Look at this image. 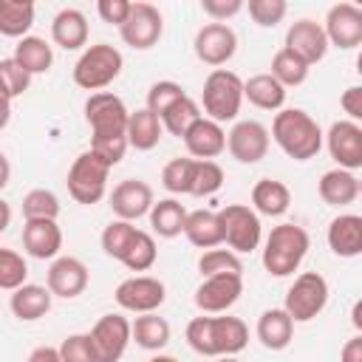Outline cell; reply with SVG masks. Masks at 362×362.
Instances as JSON below:
<instances>
[{
    "mask_svg": "<svg viewBox=\"0 0 362 362\" xmlns=\"http://www.w3.org/2000/svg\"><path fill=\"white\" fill-rule=\"evenodd\" d=\"M187 342L201 356H235L249 342L240 317H195L187 325Z\"/></svg>",
    "mask_w": 362,
    "mask_h": 362,
    "instance_id": "1",
    "label": "cell"
},
{
    "mask_svg": "<svg viewBox=\"0 0 362 362\" xmlns=\"http://www.w3.org/2000/svg\"><path fill=\"white\" fill-rule=\"evenodd\" d=\"M272 139L294 161H308L322 147V130H320L317 119L308 116L300 107H283V110H277V116L272 122Z\"/></svg>",
    "mask_w": 362,
    "mask_h": 362,
    "instance_id": "2",
    "label": "cell"
},
{
    "mask_svg": "<svg viewBox=\"0 0 362 362\" xmlns=\"http://www.w3.org/2000/svg\"><path fill=\"white\" fill-rule=\"evenodd\" d=\"M308 252V232L300 223H277L263 246V269L272 277H288Z\"/></svg>",
    "mask_w": 362,
    "mask_h": 362,
    "instance_id": "3",
    "label": "cell"
},
{
    "mask_svg": "<svg viewBox=\"0 0 362 362\" xmlns=\"http://www.w3.org/2000/svg\"><path fill=\"white\" fill-rule=\"evenodd\" d=\"M240 102H243V79L235 71L226 68H215L206 79H204V90H201V105L206 119L212 122H232L240 113Z\"/></svg>",
    "mask_w": 362,
    "mask_h": 362,
    "instance_id": "4",
    "label": "cell"
},
{
    "mask_svg": "<svg viewBox=\"0 0 362 362\" xmlns=\"http://www.w3.org/2000/svg\"><path fill=\"white\" fill-rule=\"evenodd\" d=\"M122 51L107 45V42H96L90 48L82 51V57L74 65V82L85 90H102L107 88L119 74H122Z\"/></svg>",
    "mask_w": 362,
    "mask_h": 362,
    "instance_id": "5",
    "label": "cell"
},
{
    "mask_svg": "<svg viewBox=\"0 0 362 362\" xmlns=\"http://www.w3.org/2000/svg\"><path fill=\"white\" fill-rule=\"evenodd\" d=\"M107 175H110V167L93 156L90 150L79 153L68 170V192L76 204H85V206H93L105 198L107 192Z\"/></svg>",
    "mask_w": 362,
    "mask_h": 362,
    "instance_id": "6",
    "label": "cell"
},
{
    "mask_svg": "<svg viewBox=\"0 0 362 362\" xmlns=\"http://www.w3.org/2000/svg\"><path fill=\"white\" fill-rule=\"evenodd\" d=\"M328 303V283L320 272H303L294 277L291 288L286 291L283 311L291 317V322H311L317 314H322Z\"/></svg>",
    "mask_w": 362,
    "mask_h": 362,
    "instance_id": "7",
    "label": "cell"
},
{
    "mask_svg": "<svg viewBox=\"0 0 362 362\" xmlns=\"http://www.w3.org/2000/svg\"><path fill=\"white\" fill-rule=\"evenodd\" d=\"M127 116H130V110L110 90H96L85 102V119L90 124V139L127 136Z\"/></svg>",
    "mask_w": 362,
    "mask_h": 362,
    "instance_id": "8",
    "label": "cell"
},
{
    "mask_svg": "<svg viewBox=\"0 0 362 362\" xmlns=\"http://www.w3.org/2000/svg\"><path fill=\"white\" fill-rule=\"evenodd\" d=\"M223 223V243L240 255V252H255L260 243V218L252 206L246 204H226L218 212Z\"/></svg>",
    "mask_w": 362,
    "mask_h": 362,
    "instance_id": "9",
    "label": "cell"
},
{
    "mask_svg": "<svg viewBox=\"0 0 362 362\" xmlns=\"http://www.w3.org/2000/svg\"><path fill=\"white\" fill-rule=\"evenodd\" d=\"M164 31V20L161 11L153 3H133L127 20L119 25V34L124 40V45L136 48V51H147L161 40Z\"/></svg>",
    "mask_w": 362,
    "mask_h": 362,
    "instance_id": "10",
    "label": "cell"
},
{
    "mask_svg": "<svg viewBox=\"0 0 362 362\" xmlns=\"http://www.w3.org/2000/svg\"><path fill=\"white\" fill-rule=\"evenodd\" d=\"M119 308L124 311H133V314H150L156 308H161L164 297H167V288L158 277H150V274H136V277H127L116 286L113 291Z\"/></svg>",
    "mask_w": 362,
    "mask_h": 362,
    "instance_id": "11",
    "label": "cell"
},
{
    "mask_svg": "<svg viewBox=\"0 0 362 362\" xmlns=\"http://www.w3.org/2000/svg\"><path fill=\"white\" fill-rule=\"evenodd\" d=\"M192 48H195V57L204 65L221 68V65H226L235 57V51H238V34L226 23H206V25L198 28V34L192 40Z\"/></svg>",
    "mask_w": 362,
    "mask_h": 362,
    "instance_id": "12",
    "label": "cell"
},
{
    "mask_svg": "<svg viewBox=\"0 0 362 362\" xmlns=\"http://www.w3.org/2000/svg\"><path fill=\"white\" fill-rule=\"evenodd\" d=\"M99 362H119L130 342V320L122 314H105L88 331Z\"/></svg>",
    "mask_w": 362,
    "mask_h": 362,
    "instance_id": "13",
    "label": "cell"
},
{
    "mask_svg": "<svg viewBox=\"0 0 362 362\" xmlns=\"http://www.w3.org/2000/svg\"><path fill=\"white\" fill-rule=\"evenodd\" d=\"M325 40L342 51H351L362 42V8L354 3H337L325 14Z\"/></svg>",
    "mask_w": 362,
    "mask_h": 362,
    "instance_id": "14",
    "label": "cell"
},
{
    "mask_svg": "<svg viewBox=\"0 0 362 362\" xmlns=\"http://www.w3.org/2000/svg\"><path fill=\"white\" fill-rule=\"evenodd\" d=\"M325 144L339 170L354 173L362 167V127L356 122H351V119L334 122L325 133Z\"/></svg>",
    "mask_w": 362,
    "mask_h": 362,
    "instance_id": "15",
    "label": "cell"
},
{
    "mask_svg": "<svg viewBox=\"0 0 362 362\" xmlns=\"http://www.w3.org/2000/svg\"><path fill=\"white\" fill-rule=\"evenodd\" d=\"M243 294V274H212L195 288V305L204 314H221L232 308Z\"/></svg>",
    "mask_w": 362,
    "mask_h": 362,
    "instance_id": "16",
    "label": "cell"
},
{
    "mask_svg": "<svg viewBox=\"0 0 362 362\" xmlns=\"http://www.w3.org/2000/svg\"><path fill=\"white\" fill-rule=\"evenodd\" d=\"M226 150L240 164H257L269 153V130L255 119L238 122L226 133Z\"/></svg>",
    "mask_w": 362,
    "mask_h": 362,
    "instance_id": "17",
    "label": "cell"
},
{
    "mask_svg": "<svg viewBox=\"0 0 362 362\" xmlns=\"http://www.w3.org/2000/svg\"><path fill=\"white\" fill-rule=\"evenodd\" d=\"M283 48L291 51L294 57H300L311 68L314 62H320L328 54V40H325V31H322V25L317 20L303 17V20H297V23L288 25L286 45Z\"/></svg>",
    "mask_w": 362,
    "mask_h": 362,
    "instance_id": "18",
    "label": "cell"
},
{
    "mask_svg": "<svg viewBox=\"0 0 362 362\" xmlns=\"http://www.w3.org/2000/svg\"><path fill=\"white\" fill-rule=\"evenodd\" d=\"M153 204L156 201H153L150 184L147 181H139V178H124L110 192V209H113V215L119 221H130L133 223L136 218L147 215Z\"/></svg>",
    "mask_w": 362,
    "mask_h": 362,
    "instance_id": "19",
    "label": "cell"
},
{
    "mask_svg": "<svg viewBox=\"0 0 362 362\" xmlns=\"http://www.w3.org/2000/svg\"><path fill=\"white\" fill-rule=\"evenodd\" d=\"M45 288L54 297H62V300L79 297L88 288V266L79 257H71V255L54 257V263L48 269V286Z\"/></svg>",
    "mask_w": 362,
    "mask_h": 362,
    "instance_id": "20",
    "label": "cell"
},
{
    "mask_svg": "<svg viewBox=\"0 0 362 362\" xmlns=\"http://www.w3.org/2000/svg\"><path fill=\"white\" fill-rule=\"evenodd\" d=\"M184 144H187V153L198 161H212L215 156H221L226 150V133L218 122L201 116L187 133H184Z\"/></svg>",
    "mask_w": 362,
    "mask_h": 362,
    "instance_id": "21",
    "label": "cell"
},
{
    "mask_svg": "<svg viewBox=\"0 0 362 362\" xmlns=\"http://www.w3.org/2000/svg\"><path fill=\"white\" fill-rule=\"evenodd\" d=\"M23 246L37 260L57 257L59 249H62V229H59V223L57 221H45V218L25 221V226H23Z\"/></svg>",
    "mask_w": 362,
    "mask_h": 362,
    "instance_id": "22",
    "label": "cell"
},
{
    "mask_svg": "<svg viewBox=\"0 0 362 362\" xmlns=\"http://www.w3.org/2000/svg\"><path fill=\"white\" fill-rule=\"evenodd\" d=\"M328 246L337 257H356L362 255V218L354 212L337 215L328 223Z\"/></svg>",
    "mask_w": 362,
    "mask_h": 362,
    "instance_id": "23",
    "label": "cell"
},
{
    "mask_svg": "<svg viewBox=\"0 0 362 362\" xmlns=\"http://www.w3.org/2000/svg\"><path fill=\"white\" fill-rule=\"evenodd\" d=\"M317 192L328 206H348L359 198V178L351 170L334 167V170L322 173L320 184H317Z\"/></svg>",
    "mask_w": 362,
    "mask_h": 362,
    "instance_id": "24",
    "label": "cell"
},
{
    "mask_svg": "<svg viewBox=\"0 0 362 362\" xmlns=\"http://www.w3.org/2000/svg\"><path fill=\"white\" fill-rule=\"evenodd\" d=\"M184 235L198 249H215V246L223 243V223H221L218 212H212V209H195V212H187Z\"/></svg>",
    "mask_w": 362,
    "mask_h": 362,
    "instance_id": "25",
    "label": "cell"
},
{
    "mask_svg": "<svg viewBox=\"0 0 362 362\" xmlns=\"http://www.w3.org/2000/svg\"><path fill=\"white\" fill-rule=\"evenodd\" d=\"M51 300H54V294L45 286L23 283L20 288L11 291V314L23 322H34L51 311Z\"/></svg>",
    "mask_w": 362,
    "mask_h": 362,
    "instance_id": "26",
    "label": "cell"
},
{
    "mask_svg": "<svg viewBox=\"0 0 362 362\" xmlns=\"http://www.w3.org/2000/svg\"><path fill=\"white\" fill-rule=\"evenodd\" d=\"M51 40L65 48V51H76L88 42V20L79 8H62L57 11V17L51 20Z\"/></svg>",
    "mask_w": 362,
    "mask_h": 362,
    "instance_id": "27",
    "label": "cell"
},
{
    "mask_svg": "<svg viewBox=\"0 0 362 362\" xmlns=\"http://www.w3.org/2000/svg\"><path fill=\"white\" fill-rule=\"evenodd\" d=\"M291 337H294V322L283 308H269L257 317V339L263 348L283 351L288 348Z\"/></svg>",
    "mask_w": 362,
    "mask_h": 362,
    "instance_id": "28",
    "label": "cell"
},
{
    "mask_svg": "<svg viewBox=\"0 0 362 362\" xmlns=\"http://www.w3.org/2000/svg\"><path fill=\"white\" fill-rule=\"evenodd\" d=\"M252 206L260 215L280 218L291 206V189L283 181H277V178H260L252 187Z\"/></svg>",
    "mask_w": 362,
    "mask_h": 362,
    "instance_id": "29",
    "label": "cell"
},
{
    "mask_svg": "<svg viewBox=\"0 0 362 362\" xmlns=\"http://www.w3.org/2000/svg\"><path fill=\"white\" fill-rule=\"evenodd\" d=\"M164 136V127H161V119L156 113H150L147 107H139V110H130L127 116V147H136V150H153Z\"/></svg>",
    "mask_w": 362,
    "mask_h": 362,
    "instance_id": "30",
    "label": "cell"
},
{
    "mask_svg": "<svg viewBox=\"0 0 362 362\" xmlns=\"http://www.w3.org/2000/svg\"><path fill=\"white\" fill-rule=\"evenodd\" d=\"M243 99L260 110H280L286 102V88L272 74H255L243 82Z\"/></svg>",
    "mask_w": 362,
    "mask_h": 362,
    "instance_id": "31",
    "label": "cell"
},
{
    "mask_svg": "<svg viewBox=\"0 0 362 362\" xmlns=\"http://www.w3.org/2000/svg\"><path fill=\"white\" fill-rule=\"evenodd\" d=\"M130 339H136V345L144 351H161L170 342V322L156 311L139 314L130 322Z\"/></svg>",
    "mask_w": 362,
    "mask_h": 362,
    "instance_id": "32",
    "label": "cell"
},
{
    "mask_svg": "<svg viewBox=\"0 0 362 362\" xmlns=\"http://www.w3.org/2000/svg\"><path fill=\"white\" fill-rule=\"evenodd\" d=\"M14 62L25 71V74H45L54 62V51L42 37H23L14 45Z\"/></svg>",
    "mask_w": 362,
    "mask_h": 362,
    "instance_id": "33",
    "label": "cell"
},
{
    "mask_svg": "<svg viewBox=\"0 0 362 362\" xmlns=\"http://www.w3.org/2000/svg\"><path fill=\"white\" fill-rule=\"evenodd\" d=\"M184 223H187V209L181 201L175 198H164L158 204L150 206V226L158 238H175L184 232Z\"/></svg>",
    "mask_w": 362,
    "mask_h": 362,
    "instance_id": "34",
    "label": "cell"
},
{
    "mask_svg": "<svg viewBox=\"0 0 362 362\" xmlns=\"http://www.w3.org/2000/svg\"><path fill=\"white\" fill-rule=\"evenodd\" d=\"M34 25V3L31 0H0V34L3 37H28Z\"/></svg>",
    "mask_w": 362,
    "mask_h": 362,
    "instance_id": "35",
    "label": "cell"
},
{
    "mask_svg": "<svg viewBox=\"0 0 362 362\" xmlns=\"http://www.w3.org/2000/svg\"><path fill=\"white\" fill-rule=\"evenodd\" d=\"M198 119H201V107H198V102L189 99V96L184 93L178 102H173V105L161 113V127H164L170 136L184 139V133H187Z\"/></svg>",
    "mask_w": 362,
    "mask_h": 362,
    "instance_id": "36",
    "label": "cell"
},
{
    "mask_svg": "<svg viewBox=\"0 0 362 362\" xmlns=\"http://www.w3.org/2000/svg\"><path fill=\"white\" fill-rule=\"evenodd\" d=\"M156 257H158V249H156L153 235L144 232V229H136V235L130 238V243H127V249H124L119 263H124L130 272H147L156 263Z\"/></svg>",
    "mask_w": 362,
    "mask_h": 362,
    "instance_id": "37",
    "label": "cell"
},
{
    "mask_svg": "<svg viewBox=\"0 0 362 362\" xmlns=\"http://www.w3.org/2000/svg\"><path fill=\"white\" fill-rule=\"evenodd\" d=\"M283 88H297V85H303L305 79H308V65L300 59V57H294L291 51H286V48H280L274 57H272V71H269Z\"/></svg>",
    "mask_w": 362,
    "mask_h": 362,
    "instance_id": "38",
    "label": "cell"
},
{
    "mask_svg": "<svg viewBox=\"0 0 362 362\" xmlns=\"http://www.w3.org/2000/svg\"><path fill=\"white\" fill-rule=\"evenodd\" d=\"M192 173H195V158H173L161 170V184L173 195H189Z\"/></svg>",
    "mask_w": 362,
    "mask_h": 362,
    "instance_id": "39",
    "label": "cell"
},
{
    "mask_svg": "<svg viewBox=\"0 0 362 362\" xmlns=\"http://www.w3.org/2000/svg\"><path fill=\"white\" fill-rule=\"evenodd\" d=\"M198 272L204 277L212 274H243V263L232 249H206L198 260Z\"/></svg>",
    "mask_w": 362,
    "mask_h": 362,
    "instance_id": "40",
    "label": "cell"
},
{
    "mask_svg": "<svg viewBox=\"0 0 362 362\" xmlns=\"http://www.w3.org/2000/svg\"><path fill=\"white\" fill-rule=\"evenodd\" d=\"M23 215H25V221H37V218L57 221V215H59V198L51 189L37 187V189L25 192V198H23Z\"/></svg>",
    "mask_w": 362,
    "mask_h": 362,
    "instance_id": "41",
    "label": "cell"
},
{
    "mask_svg": "<svg viewBox=\"0 0 362 362\" xmlns=\"http://www.w3.org/2000/svg\"><path fill=\"white\" fill-rule=\"evenodd\" d=\"M25 277H28V263L23 260V255L0 246V288L14 291L25 283Z\"/></svg>",
    "mask_w": 362,
    "mask_h": 362,
    "instance_id": "42",
    "label": "cell"
},
{
    "mask_svg": "<svg viewBox=\"0 0 362 362\" xmlns=\"http://www.w3.org/2000/svg\"><path fill=\"white\" fill-rule=\"evenodd\" d=\"M223 184V170L218 161H198L195 158V173H192V187H189V195L195 198H204V195H212L218 192Z\"/></svg>",
    "mask_w": 362,
    "mask_h": 362,
    "instance_id": "43",
    "label": "cell"
},
{
    "mask_svg": "<svg viewBox=\"0 0 362 362\" xmlns=\"http://www.w3.org/2000/svg\"><path fill=\"white\" fill-rule=\"evenodd\" d=\"M133 235H136V226L130 221H119V218L110 221L105 226V232H102V249H105V255L113 257V260H122V255H124V249H127V243H130Z\"/></svg>",
    "mask_w": 362,
    "mask_h": 362,
    "instance_id": "44",
    "label": "cell"
},
{
    "mask_svg": "<svg viewBox=\"0 0 362 362\" xmlns=\"http://www.w3.org/2000/svg\"><path fill=\"white\" fill-rule=\"evenodd\" d=\"M28 85H31V74H25L14 62V57L0 59V96L17 99V96H23L28 90Z\"/></svg>",
    "mask_w": 362,
    "mask_h": 362,
    "instance_id": "45",
    "label": "cell"
},
{
    "mask_svg": "<svg viewBox=\"0 0 362 362\" xmlns=\"http://www.w3.org/2000/svg\"><path fill=\"white\" fill-rule=\"evenodd\" d=\"M181 96H184V88H181L178 82H173V79L153 82V85H150V90H147V110H150V113H156V116L161 119V113H164L173 102H178Z\"/></svg>",
    "mask_w": 362,
    "mask_h": 362,
    "instance_id": "46",
    "label": "cell"
},
{
    "mask_svg": "<svg viewBox=\"0 0 362 362\" xmlns=\"http://www.w3.org/2000/svg\"><path fill=\"white\" fill-rule=\"evenodd\" d=\"M57 351H59V359L62 362H99L96 359V351H93V342H90L88 334H71V337H65Z\"/></svg>",
    "mask_w": 362,
    "mask_h": 362,
    "instance_id": "47",
    "label": "cell"
},
{
    "mask_svg": "<svg viewBox=\"0 0 362 362\" xmlns=\"http://www.w3.org/2000/svg\"><path fill=\"white\" fill-rule=\"evenodd\" d=\"M246 8H249V17L263 28H274L288 11L286 0H249Z\"/></svg>",
    "mask_w": 362,
    "mask_h": 362,
    "instance_id": "48",
    "label": "cell"
},
{
    "mask_svg": "<svg viewBox=\"0 0 362 362\" xmlns=\"http://www.w3.org/2000/svg\"><path fill=\"white\" fill-rule=\"evenodd\" d=\"M130 0H99L96 3V11H99V17L105 20V23H110V25H122L124 20H127V14H130Z\"/></svg>",
    "mask_w": 362,
    "mask_h": 362,
    "instance_id": "49",
    "label": "cell"
},
{
    "mask_svg": "<svg viewBox=\"0 0 362 362\" xmlns=\"http://www.w3.org/2000/svg\"><path fill=\"white\" fill-rule=\"evenodd\" d=\"M201 8L206 17H212V23H223L235 17L243 8V3L240 0H201Z\"/></svg>",
    "mask_w": 362,
    "mask_h": 362,
    "instance_id": "50",
    "label": "cell"
},
{
    "mask_svg": "<svg viewBox=\"0 0 362 362\" xmlns=\"http://www.w3.org/2000/svg\"><path fill=\"white\" fill-rule=\"evenodd\" d=\"M339 105H342V110L351 116V122L362 119V88H359V85H351V88L339 96Z\"/></svg>",
    "mask_w": 362,
    "mask_h": 362,
    "instance_id": "51",
    "label": "cell"
},
{
    "mask_svg": "<svg viewBox=\"0 0 362 362\" xmlns=\"http://www.w3.org/2000/svg\"><path fill=\"white\" fill-rule=\"evenodd\" d=\"M339 362H362V334H354V337L342 345Z\"/></svg>",
    "mask_w": 362,
    "mask_h": 362,
    "instance_id": "52",
    "label": "cell"
},
{
    "mask_svg": "<svg viewBox=\"0 0 362 362\" xmlns=\"http://www.w3.org/2000/svg\"><path fill=\"white\" fill-rule=\"evenodd\" d=\"M25 362H62V359H59V351H57V348H51V345H40V348H34V351L28 354Z\"/></svg>",
    "mask_w": 362,
    "mask_h": 362,
    "instance_id": "53",
    "label": "cell"
},
{
    "mask_svg": "<svg viewBox=\"0 0 362 362\" xmlns=\"http://www.w3.org/2000/svg\"><path fill=\"white\" fill-rule=\"evenodd\" d=\"M8 119H11V99L0 96V130L8 124Z\"/></svg>",
    "mask_w": 362,
    "mask_h": 362,
    "instance_id": "54",
    "label": "cell"
},
{
    "mask_svg": "<svg viewBox=\"0 0 362 362\" xmlns=\"http://www.w3.org/2000/svg\"><path fill=\"white\" fill-rule=\"evenodd\" d=\"M8 223H11V206H8V201L0 198V232H6Z\"/></svg>",
    "mask_w": 362,
    "mask_h": 362,
    "instance_id": "55",
    "label": "cell"
},
{
    "mask_svg": "<svg viewBox=\"0 0 362 362\" xmlns=\"http://www.w3.org/2000/svg\"><path fill=\"white\" fill-rule=\"evenodd\" d=\"M8 178H11V164H8V158L0 153V189L8 184Z\"/></svg>",
    "mask_w": 362,
    "mask_h": 362,
    "instance_id": "56",
    "label": "cell"
},
{
    "mask_svg": "<svg viewBox=\"0 0 362 362\" xmlns=\"http://www.w3.org/2000/svg\"><path fill=\"white\" fill-rule=\"evenodd\" d=\"M359 314H362V303H354V325L356 328H362V317Z\"/></svg>",
    "mask_w": 362,
    "mask_h": 362,
    "instance_id": "57",
    "label": "cell"
},
{
    "mask_svg": "<svg viewBox=\"0 0 362 362\" xmlns=\"http://www.w3.org/2000/svg\"><path fill=\"white\" fill-rule=\"evenodd\" d=\"M150 362H178L175 356H164V354H158V356H153Z\"/></svg>",
    "mask_w": 362,
    "mask_h": 362,
    "instance_id": "58",
    "label": "cell"
},
{
    "mask_svg": "<svg viewBox=\"0 0 362 362\" xmlns=\"http://www.w3.org/2000/svg\"><path fill=\"white\" fill-rule=\"evenodd\" d=\"M215 362H238L235 356H215Z\"/></svg>",
    "mask_w": 362,
    "mask_h": 362,
    "instance_id": "59",
    "label": "cell"
}]
</instances>
